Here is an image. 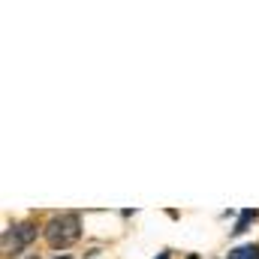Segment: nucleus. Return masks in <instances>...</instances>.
<instances>
[{"label":"nucleus","mask_w":259,"mask_h":259,"mask_svg":"<svg viewBox=\"0 0 259 259\" xmlns=\"http://www.w3.org/2000/svg\"><path fill=\"white\" fill-rule=\"evenodd\" d=\"M253 220H256V211H253V208L241 211V214H238V223L232 226V235H241V232H247V226H250Z\"/></svg>","instance_id":"3"},{"label":"nucleus","mask_w":259,"mask_h":259,"mask_svg":"<svg viewBox=\"0 0 259 259\" xmlns=\"http://www.w3.org/2000/svg\"><path fill=\"white\" fill-rule=\"evenodd\" d=\"M27 259H39V256H36V253H33V256H27Z\"/></svg>","instance_id":"6"},{"label":"nucleus","mask_w":259,"mask_h":259,"mask_svg":"<svg viewBox=\"0 0 259 259\" xmlns=\"http://www.w3.org/2000/svg\"><path fill=\"white\" fill-rule=\"evenodd\" d=\"M42 235H46L49 247H55V250H66V247H72V244L81 238V220H78V214H72V211L55 214V217L46 223Z\"/></svg>","instance_id":"1"},{"label":"nucleus","mask_w":259,"mask_h":259,"mask_svg":"<svg viewBox=\"0 0 259 259\" xmlns=\"http://www.w3.org/2000/svg\"><path fill=\"white\" fill-rule=\"evenodd\" d=\"M58 259H69V256H66V253H64V256H58Z\"/></svg>","instance_id":"7"},{"label":"nucleus","mask_w":259,"mask_h":259,"mask_svg":"<svg viewBox=\"0 0 259 259\" xmlns=\"http://www.w3.org/2000/svg\"><path fill=\"white\" fill-rule=\"evenodd\" d=\"M229 259H259V247H256V244L235 247V250H229Z\"/></svg>","instance_id":"4"},{"label":"nucleus","mask_w":259,"mask_h":259,"mask_svg":"<svg viewBox=\"0 0 259 259\" xmlns=\"http://www.w3.org/2000/svg\"><path fill=\"white\" fill-rule=\"evenodd\" d=\"M157 259H169V253H160V256H157Z\"/></svg>","instance_id":"5"},{"label":"nucleus","mask_w":259,"mask_h":259,"mask_svg":"<svg viewBox=\"0 0 259 259\" xmlns=\"http://www.w3.org/2000/svg\"><path fill=\"white\" fill-rule=\"evenodd\" d=\"M36 238V223H12L3 238H0V247H3V256H12V253H21L30 241Z\"/></svg>","instance_id":"2"}]
</instances>
